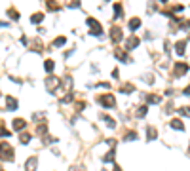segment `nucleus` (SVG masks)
<instances>
[{
	"instance_id": "obj_1",
	"label": "nucleus",
	"mask_w": 190,
	"mask_h": 171,
	"mask_svg": "<svg viewBox=\"0 0 190 171\" xmlns=\"http://www.w3.org/2000/svg\"><path fill=\"white\" fill-rule=\"evenodd\" d=\"M0 160H6V162L13 160V150L8 142H0Z\"/></svg>"
},
{
	"instance_id": "obj_2",
	"label": "nucleus",
	"mask_w": 190,
	"mask_h": 171,
	"mask_svg": "<svg viewBox=\"0 0 190 171\" xmlns=\"http://www.w3.org/2000/svg\"><path fill=\"white\" fill-rule=\"evenodd\" d=\"M86 23L91 29V34H93V36H101V34H103V27L99 25V21H97L95 17H88Z\"/></svg>"
},
{
	"instance_id": "obj_3",
	"label": "nucleus",
	"mask_w": 190,
	"mask_h": 171,
	"mask_svg": "<svg viewBox=\"0 0 190 171\" xmlns=\"http://www.w3.org/2000/svg\"><path fill=\"white\" fill-rule=\"evenodd\" d=\"M59 86H61V78H57V76H48L46 78V89L50 91V93H53Z\"/></svg>"
},
{
	"instance_id": "obj_4",
	"label": "nucleus",
	"mask_w": 190,
	"mask_h": 171,
	"mask_svg": "<svg viewBox=\"0 0 190 171\" xmlns=\"http://www.w3.org/2000/svg\"><path fill=\"white\" fill-rule=\"evenodd\" d=\"M99 103H101L103 106H108V109H112V106H116V99H114V95H112V93H107V95H103V97L99 99Z\"/></svg>"
},
{
	"instance_id": "obj_5",
	"label": "nucleus",
	"mask_w": 190,
	"mask_h": 171,
	"mask_svg": "<svg viewBox=\"0 0 190 171\" xmlns=\"http://www.w3.org/2000/svg\"><path fill=\"white\" fill-rule=\"evenodd\" d=\"M110 40L114 42V44H118V42L122 40V29L118 27V25H114V27L110 29Z\"/></svg>"
},
{
	"instance_id": "obj_6",
	"label": "nucleus",
	"mask_w": 190,
	"mask_h": 171,
	"mask_svg": "<svg viewBox=\"0 0 190 171\" xmlns=\"http://www.w3.org/2000/svg\"><path fill=\"white\" fill-rule=\"evenodd\" d=\"M139 44H141V40L135 36V34H133V36H129L128 40H125V49H135Z\"/></svg>"
},
{
	"instance_id": "obj_7",
	"label": "nucleus",
	"mask_w": 190,
	"mask_h": 171,
	"mask_svg": "<svg viewBox=\"0 0 190 171\" xmlns=\"http://www.w3.org/2000/svg\"><path fill=\"white\" fill-rule=\"evenodd\" d=\"M17 106H19V103H17L15 97H12V95L6 97V110H15Z\"/></svg>"
},
{
	"instance_id": "obj_8",
	"label": "nucleus",
	"mask_w": 190,
	"mask_h": 171,
	"mask_svg": "<svg viewBox=\"0 0 190 171\" xmlns=\"http://www.w3.org/2000/svg\"><path fill=\"white\" fill-rule=\"evenodd\" d=\"M12 127L15 131H21V129H25V127H27V122L23 118H17V120H13V122H12Z\"/></svg>"
},
{
	"instance_id": "obj_9",
	"label": "nucleus",
	"mask_w": 190,
	"mask_h": 171,
	"mask_svg": "<svg viewBox=\"0 0 190 171\" xmlns=\"http://www.w3.org/2000/svg\"><path fill=\"white\" fill-rule=\"evenodd\" d=\"M188 72V65L186 63H175V74H186Z\"/></svg>"
},
{
	"instance_id": "obj_10",
	"label": "nucleus",
	"mask_w": 190,
	"mask_h": 171,
	"mask_svg": "<svg viewBox=\"0 0 190 171\" xmlns=\"http://www.w3.org/2000/svg\"><path fill=\"white\" fill-rule=\"evenodd\" d=\"M185 52H186V40L177 42V44H175V53H177V55H182Z\"/></svg>"
},
{
	"instance_id": "obj_11",
	"label": "nucleus",
	"mask_w": 190,
	"mask_h": 171,
	"mask_svg": "<svg viewBox=\"0 0 190 171\" xmlns=\"http://www.w3.org/2000/svg\"><path fill=\"white\" fill-rule=\"evenodd\" d=\"M36 166H38V158L32 156V158L27 160V171H36Z\"/></svg>"
},
{
	"instance_id": "obj_12",
	"label": "nucleus",
	"mask_w": 190,
	"mask_h": 171,
	"mask_svg": "<svg viewBox=\"0 0 190 171\" xmlns=\"http://www.w3.org/2000/svg\"><path fill=\"white\" fill-rule=\"evenodd\" d=\"M114 55H116V59H120V61H128V63H131V57L125 53V52H120V49H116Z\"/></svg>"
},
{
	"instance_id": "obj_13",
	"label": "nucleus",
	"mask_w": 190,
	"mask_h": 171,
	"mask_svg": "<svg viewBox=\"0 0 190 171\" xmlns=\"http://www.w3.org/2000/svg\"><path fill=\"white\" fill-rule=\"evenodd\" d=\"M122 13H124L122 4H120V2H114V19H120V17H122Z\"/></svg>"
},
{
	"instance_id": "obj_14",
	"label": "nucleus",
	"mask_w": 190,
	"mask_h": 171,
	"mask_svg": "<svg viewBox=\"0 0 190 171\" xmlns=\"http://www.w3.org/2000/svg\"><path fill=\"white\" fill-rule=\"evenodd\" d=\"M65 42H67V38H65V36H57V38L53 40V44H52V49L59 48V46H65Z\"/></svg>"
},
{
	"instance_id": "obj_15",
	"label": "nucleus",
	"mask_w": 190,
	"mask_h": 171,
	"mask_svg": "<svg viewBox=\"0 0 190 171\" xmlns=\"http://www.w3.org/2000/svg\"><path fill=\"white\" fill-rule=\"evenodd\" d=\"M146 112H148V106H145V105H143V106H139V109L135 110V116H137V118H145V116H146Z\"/></svg>"
},
{
	"instance_id": "obj_16",
	"label": "nucleus",
	"mask_w": 190,
	"mask_h": 171,
	"mask_svg": "<svg viewBox=\"0 0 190 171\" xmlns=\"http://www.w3.org/2000/svg\"><path fill=\"white\" fill-rule=\"evenodd\" d=\"M139 27H141V19H139V17H133V19L129 21V29H131V31H137Z\"/></svg>"
},
{
	"instance_id": "obj_17",
	"label": "nucleus",
	"mask_w": 190,
	"mask_h": 171,
	"mask_svg": "<svg viewBox=\"0 0 190 171\" xmlns=\"http://www.w3.org/2000/svg\"><path fill=\"white\" fill-rule=\"evenodd\" d=\"M169 126L173 127V129H185V124H182L181 120H171V122H169Z\"/></svg>"
},
{
	"instance_id": "obj_18",
	"label": "nucleus",
	"mask_w": 190,
	"mask_h": 171,
	"mask_svg": "<svg viewBox=\"0 0 190 171\" xmlns=\"http://www.w3.org/2000/svg\"><path fill=\"white\" fill-rule=\"evenodd\" d=\"M101 118H103V122H105V124H107L108 127H116V122H114V120H112L110 116H107V114H103V116H101Z\"/></svg>"
},
{
	"instance_id": "obj_19",
	"label": "nucleus",
	"mask_w": 190,
	"mask_h": 171,
	"mask_svg": "<svg viewBox=\"0 0 190 171\" xmlns=\"http://www.w3.org/2000/svg\"><path fill=\"white\" fill-rule=\"evenodd\" d=\"M42 19H44V13H40V12H36V13H32V15H31V21H32V23H40Z\"/></svg>"
},
{
	"instance_id": "obj_20",
	"label": "nucleus",
	"mask_w": 190,
	"mask_h": 171,
	"mask_svg": "<svg viewBox=\"0 0 190 171\" xmlns=\"http://www.w3.org/2000/svg\"><path fill=\"white\" fill-rule=\"evenodd\" d=\"M105 162H107V163H110V162H114V148H110V150L107 152V154H105V158H103Z\"/></svg>"
},
{
	"instance_id": "obj_21",
	"label": "nucleus",
	"mask_w": 190,
	"mask_h": 171,
	"mask_svg": "<svg viewBox=\"0 0 190 171\" xmlns=\"http://www.w3.org/2000/svg\"><path fill=\"white\" fill-rule=\"evenodd\" d=\"M146 101H148L150 105H158V103L162 101V97H158V95H148V97H146Z\"/></svg>"
},
{
	"instance_id": "obj_22",
	"label": "nucleus",
	"mask_w": 190,
	"mask_h": 171,
	"mask_svg": "<svg viewBox=\"0 0 190 171\" xmlns=\"http://www.w3.org/2000/svg\"><path fill=\"white\" fill-rule=\"evenodd\" d=\"M146 135H148V139H156V137H158L156 127H148V129H146Z\"/></svg>"
},
{
	"instance_id": "obj_23",
	"label": "nucleus",
	"mask_w": 190,
	"mask_h": 171,
	"mask_svg": "<svg viewBox=\"0 0 190 171\" xmlns=\"http://www.w3.org/2000/svg\"><path fill=\"white\" fill-rule=\"evenodd\" d=\"M72 99H74V93H72V91H68V93L61 99V103H63V105H67V103H70V101H72Z\"/></svg>"
},
{
	"instance_id": "obj_24",
	"label": "nucleus",
	"mask_w": 190,
	"mask_h": 171,
	"mask_svg": "<svg viewBox=\"0 0 190 171\" xmlns=\"http://www.w3.org/2000/svg\"><path fill=\"white\" fill-rule=\"evenodd\" d=\"M44 69H46V70H48V72H52V70H53V69H55V63H53V61H52V59H48V61H46V63H44Z\"/></svg>"
},
{
	"instance_id": "obj_25",
	"label": "nucleus",
	"mask_w": 190,
	"mask_h": 171,
	"mask_svg": "<svg viewBox=\"0 0 190 171\" xmlns=\"http://www.w3.org/2000/svg\"><path fill=\"white\" fill-rule=\"evenodd\" d=\"M8 15H10L13 21H17V19H19V12H17V10H13V8H10V10H8Z\"/></svg>"
},
{
	"instance_id": "obj_26",
	"label": "nucleus",
	"mask_w": 190,
	"mask_h": 171,
	"mask_svg": "<svg viewBox=\"0 0 190 171\" xmlns=\"http://www.w3.org/2000/svg\"><path fill=\"white\" fill-rule=\"evenodd\" d=\"M31 46H32L34 52H40V49H42V42H40V40H32V42H31Z\"/></svg>"
},
{
	"instance_id": "obj_27",
	"label": "nucleus",
	"mask_w": 190,
	"mask_h": 171,
	"mask_svg": "<svg viewBox=\"0 0 190 171\" xmlns=\"http://www.w3.org/2000/svg\"><path fill=\"white\" fill-rule=\"evenodd\" d=\"M135 139H137V131H129V133L124 137V141H135Z\"/></svg>"
},
{
	"instance_id": "obj_28",
	"label": "nucleus",
	"mask_w": 190,
	"mask_h": 171,
	"mask_svg": "<svg viewBox=\"0 0 190 171\" xmlns=\"http://www.w3.org/2000/svg\"><path fill=\"white\" fill-rule=\"evenodd\" d=\"M84 106H86V103H84V101H78V103L74 105V109H76V112H82V110H84Z\"/></svg>"
},
{
	"instance_id": "obj_29",
	"label": "nucleus",
	"mask_w": 190,
	"mask_h": 171,
	"mask_svg": "<svg viewBox=\"0 0 190 171\" xmlns=\"http://www.w3.org/2000/svg\"><path fill=\"white\" fill-rule=\"evenodd\" d=\"M46 131H48V126H46V122H42V124L38 126V133H40V135H44Z\"/></svg>"
},
{
	"instance_id": "obj_30",
	"label": "nucleus",
	"mask_w": 190,
	"mask_h": 171,
	"mask_svg": "<svg viewBox=\"0 0 190 171\" xmlns=\"http://www.w3.org/2000/svg\"><path fill=\"white\" fill-rule=\"evenodd\" d=\"M29 141H31V135H29V133H23V135H21V142H23V145H27Z\"/></svg>"
},
{
	"instance_id": "obj_31",
	"label": "nucleus",
	"mask_w": 190,
	"mask_h": 171,
	"mask_svg": "<svg viewBox=\"0 0 190 171\" xmlns=\"http://www.w3.org/2000/svg\"><path fill=\"white\" fill-rule=\"evenodd\" d=\"M120 91H128V93H129V91H133V86L131 84H125V86H122V88H120Z\"/></svg>"
},
{
	"instance_id": "obj_32",
	"label": "nucleus",
	"mask_w": 190,
	"mask_h": 171,
	"mask_svg": "<svg viewBox=\"0 0 190 171\" xmlns=\"http://www.w3.org/2000/svg\"><path fill=\"white\" fill-rule=\"evenodd\" d=\"M48 8H50V10H59L61 6L59 4H53V0H50V2H48Z\"/></svg>"
},
{
	"instance_id": "obj_33",
	"label": "nucleus",
	"mask_w": 190,
	"mask_h": 171,
	"mask_svg": "<svg viewBox=\"0 0 190 171\" xmlns=\"http://www.w3.org/2000/svg\"><path fill=\"white\" fill-rule=\"evenodd\" d=\"M188 106H182V109H179V114H181V116H185V118H188Z\"/></svg>"
},
{
	"instance_id": "obj_34",
	"label": "nucleus",
	"mask_w": 190,
	"mask_h": 171,
	"mask_svg": "<svg viewBox=\"0 0 190 171\" xmlns=\"http://www.w3.org/2000/svg\"><path fill=\"white\" fill-rule=\"evenodd\" d=\"M173 12H182V6H173Z\"/></svg>"
},
{
	"instance_id": "obj_35",
	"label": "nucleus",
	"mask_w": 190,
	"mask_h": 171,
	"mask_svg": "<svg viewBox=\"0 0 190 171\" xmlns=\"http://www.w3.org/2000/svg\"><path fill=\"white\" fill-rule=\"evenodd\" d=\"M114 171H122V167H118V166H116V167H114Z\"/></svg>"
}]
</instances>
